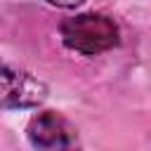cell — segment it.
I'll return each mask as SVG.
<instances>
[{"mask_svg": "<svg viewBox=\"0 0 151 151\" xmlns=\"http://www.w3.org/2000/svg\"><path fill=\"white\" fill-rule=\"evenodd\" d=\"M59 35H61V42L71 52L94 57V54L109 52L118 45L120 28L106 14L85 12V14H76V17L64 19L59 26Z\"/></svg>", "mask_w": 151, "mask_h": 151, "instance_id": "6da1fadb", "label": "cell"}, {"mask_svg": "<svg viewBox=\"0 0 151 151\" xmlns=\"http://www.w3.org/2000/svg\"><path fill=\"white\" fill-rule=\"evenodd\" d=\"M45 97L47 87L33 73L12 64H0V109H35Z\"/></svg>", "mask_w": 151, "mask_h": 151, "instance_id": "7a4b0ae2", "label": "cell"}, {"mask_svg": "<svg viewBox=\"0 0 151 151\" xmlns=\"http://www.w3.org/2000/svg\"><path fill=\"white\" fill-rule=\"evenodd\" d=\"M28 142L35 149H68L76 144V127L57 111H40L28 120Z\"/></svg>", "mask_w": 151, "mask_h": 151, "instance_id": "3957f363", "label": "cell"}, {"mask_svg": "<svg viewBox=\"0 0 151 151\" xmlns=\"http://www.w3.org/2000/svg\"><path fill=\"white\" fill-rule=\"evenodd\" d=\"M50 5H54V7H64V9H71V7H78V5H83L85 0H47Z\"/></svg>", "mask_w": 151, "mask_h": 151, "instance_id": "277c9868", "label": "cell"}]
</instances>
